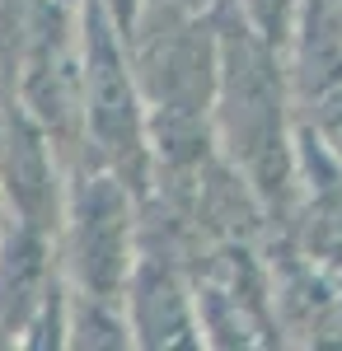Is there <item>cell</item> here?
<instances>
[{
    "label": "cell",
    "instance_id": "1",
    "mask_svg": "<svg viewBox=\"0 0 342 351\" xmlns=\"http://www.w3.org/2000/svg\"><path fill=\"white\" fill-rule=\"evenodd\" d=\"M122 202L108 188H99L89 197V216H84V267L94 271L99 281H113L117 276V253H122Z\"/></svg>",
    "mask_w": 342,
    "mask_h": 351
},
{
    "label": "cell",
    "instance_id": "2",
    "mask_svg": "<svg viewBox=\"0 0 342 351\" xmlns=\"http://www.w3.org/2000/svg\"><path fill=\"white\" fill-rule=\"evenodd\" d=\"M89 84H94V122L99 132H127L132 127V104H127V84L117 75V56L104 38L94 43V66H89Z\"/></svg>",
    "mask_w": 342,
    "mask_h": 351
}]
</instances>
